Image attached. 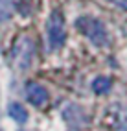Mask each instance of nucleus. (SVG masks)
<instances>
[{
	"instance_id": "nucleus-6",
	"label": "nucleus",
	"mask_w": 127,
	"mask_h": 131,
	"mask_svg": "<svg viewBox=\"0 0 127 131\" xmlns=\"http://www.w3.org/2000/svg\"><path fill=\"white\" fill-rule=\"evenodd\" d=\"M111 80L109 78H105V76H99V78H96L94 81H92V91H94L96 94H105V92H109L111 91Z\"/></svg>"
},
{
	"instance_id": "nucleus-3",
	"label": "nucleus",
	"mask_w": 127,
	"mask_h": 131,
	"mask_svg": "<svg viewBox=\"0 0 127 131\" xmlns=\"http://www.w3.org/2000/svg\"><path fill=\"white\" fill-rule=\"evenodd\" d=\"M31 54H33V45L28 37H22L20 41H17V45L13 48V57H15V63L20 68H26L30 65Z\"/></svg>"
},
{
	"instance_id": "nucleus-5",
	"label": "nucleus",
	"mask_w": 127,
	"mask_h": 131,
	"mask_svg": "<svg viewBox=\"0 0 127 131\" xmlns=\"http://www.w3.org/2000/svg\"><path fill=\"white\" fill-rule=\"evenodd\" d=\"M7 113H9V116H11L15 122H19V124H24V122L28 120V111L24 109L20 103H17V102L9 103V109H7Z\"/></svg>"
},
{
	"instance_id": "nucleus-8",
	"label": "nucleus",
	"mask_w": 127,
	"mask_h": 131,
	"mask_svg": "<svg viewBox=\"0 0 127 131\" xmlns=\"http://www.w3.org/2000/svg\"><path fill=\"white\" fill-rule=\"evenodd\" d=\"M109 2H112V4H116L118 7H122V9L127 11V0H109Z\"/></svg>"
},
{
	"instance_id": "nucleus-7",
	"label": "nucleus",
	"mask_w": 127,
	"mask_h": 131,
	"mask_svg": "<svg viewBox=\"0 0 127 131\" xmlns=\"http://www.w3.org/2000/svg\"><path fill=\"white\" fill-rule=\"evenodd\" d=\"M13 13V2L11 0H0V22L7 20Z\"/></svg>"
},
{
	"instance_id": "nucleus-1",
	"label": "nucleus",
	"mask_w": 127,
	"mask_h": 131,
	"mask_svg": "<svg viewBox=\"0 0 127 131\" xmlns=\"http://www.w3.org/2000/svg\"><path fill=\"white\" fill-rule=\"evenodd\" d=\"M78 28L83 35H87L96 46H105L109 42V35L105 30V24L99 19H94V17H81L78 19Z\"/></svg>"
},
{
	"instance_id": "nucleus-2",
	"label": "nucleus",
	"mask_w": 127,
	"mask_h": 131,
	"mask_svg": "<svg viewBox=\"0 0 127 131\" xmlns=\"http://www.w3.org/2000/svg\"><path fill=\"white\" fill-rule=\"evenodd\" d=\"M46 33H48V42L52 50H59L65 41H66V30H65V19L59 11H54L48 17L46 22Z\"/></svg>"
},
{
	"instance_id": "nucleus-4",
	"label": "nucleus",
	"mask_w": 127,
	"mask_h": 131,
	"mask_svg": "<svg viewBox=\"0 0 127 131\" xmlns=\"http://www.w3.org/2000/svg\"><path fill=\"white\" fill-rule=\"evenodd\" d=\"M26 98L30 100V103H33L35 107H41L48 102V91L42 87L41 83L30 81L26 85Z\"/></svg>"
}]
</instances>
